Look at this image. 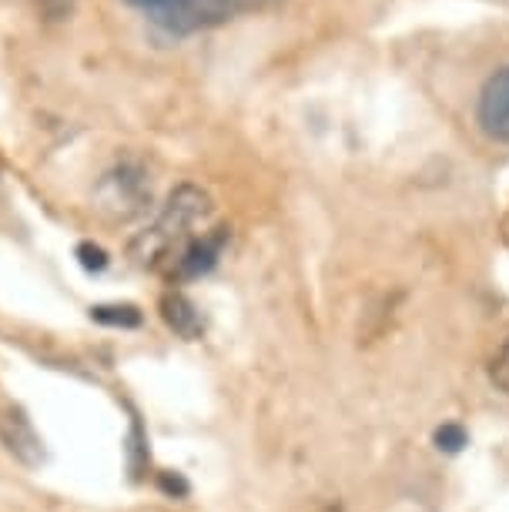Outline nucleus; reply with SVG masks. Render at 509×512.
Listing matches in <instances>:
<instances>
[{
    "label": "nucleus",
    "mask_w": 509,
    "mask_h": 512,
    "mask_svg": "<svg viewBox=\"0 0 509 512\" xmlns=\"http://www.w3.org/2000/svg\"><path fill=\"white\" fill-rule=\"evenodd\" d=\"M128 4H134V7H141V11H144V14H151V11H155V7H158V4H165V0H128Z\"/></svg>",
    "instance_id": "13"
},
{
    "label": "nucleus",
    "mask_w": 509,
    "mask_h": 512,
    "mask_svg": "<svg viewBox=\"0 0 509 512\" xmlns=\"http://www.w3.org/2000/svg\"><path fill=\"white\" fill-rule=\"evenodd\" d=\"M225 245H228V228L218 225L208 238H201L198 245L191 248L185 258H181V262L175 265V272H171L168 278H171V282H191V278L208 275L211 268L218 265V258H222Z\"/></svg>",
    "instance_id": "6"
},
{
    "label": "nucleus",
    "mask_w": 509,
    "mask_h": 512,
    "mask_svg": "<svg viewBox=\"0 0 509 512\" xmlns=\"http://www.w3.org/2000/svg\"><path fill=\"white\" fill-rule=\"evenodd\" d=\"M94 201H98V211H104L111 221H131L144 215L151 205L148 171L134 158L114 161L94 188Z\"/></svg>",
    "instance_id": "3"
},
{
    "label": "nucleus",
    "mask_w": 509,
    "mask_h": 512,
    "mask_svg": "<svg viewBox=\"0 0 509 512\" xmlns=\"http://www.w3.org/2000/svg\"><path fill=\"white\" fill-rule=\"evenodd\" d=\"M476 118L489 138L499 144H509V64L503 71H496L486 81L483 94L476 104Z\"/></svg>",
    "instance_id": "4"
},
{
    "label": "nucleus",
    "mask_w": 509,
    "mask_h": 512,
    "mask_svg": "<svg viewBox=\"0 0 509 512\" xmlns=\"http://www.w3.org/2000/svg\"><path fill=\"white\" fill-rule=\"evenodd\" d=\"M91 318L101 325H114V328L141 325V312L134 305H98V308H91Z\"/></svg>",
    "instance_id": "8"
},
{
    "label": "nucleus",
    "mask_w": 509,
    "mask_h": 512,
    "mask_svg": "<svg viewBox=\"0 0 509 512\" xmlns=\"http://www.w3.org/2000/svg\"><path fill=\"white\" fill-rule=\"evenodd\" d=\"M272 4H278V0H165V4H158L148 17L161 31L185 37V34L208 31V27L232 21L238 14L265 11V7H272Z\"/></svg>",
    "instance_id": "2"
},
{
    "label": "nucleus",
    "mask_w": 509,
    "mask_h": 512,
    "mask_svg": "<svg viewBox=\"0 0 509 512\" xmlns=\"http://www.w3.org/2000/svg\"><path fill=\"white\" fill-rule=\"evenodd\" d=\"M215 228V205H211L208 191H201L198 185H181L171 191L158 218L131 241V258L148 272L171 275L181 258Z\"/></svg>",
    "instance_id": "1"
},
{
    "label": "nucleus",
    "mask_w": 509,
    "mask_h": 512,
    "mask_svg": "<svg viewBox=\"0 0 509 512\" xmlns=\"http://www.w3.org/2000/svg\"><path fill=\"white\" fill-rule=\"evenodd\" d=\"M432 442H436L439 452H459L469 442V432L459 422H446V425H439V429H436Z\"/></svg>",
    "instance_id": "10"
},
{
    "label": "nucleus",
    "mask_w": 509,
    "mask_h": 512,
    "mask_svg": "<svg viewBox=\"0 0 509 512\" xmlns=\"http://www.w3.org/2000/svg\"><path fill=\"white\" fill-rule=\"evenodd\" d=\"M37 4H41L44 11L51 14V17H61V14L71 11V4H74V0H37Z\"/></svg>",
    "instance_id": "12"
},
{
    "label": "nucleus",
    "mask_w": 509,
    "mask_h": 512,
    "mask_svg": "<svg viewBox=\"0 0 509 512\" xmlns=\"http://www.w3.org/2000/svg\"><path fill=\"white\" fill-rule=\"evenodd\" d=\"M0 439L4 446L11 449V456H17L24 466H37L44 459V446H41V436L34 432L31 419L24 412H7L0 415Z\"/></svg>",
    "instance_id": "5"
},
{
    "label": "nucleus",
    "mask_w": 509,
    "mask_h": 512,
    "mask_svg": "<svg viewBox=\"0 0 509 512\" xmlns=\"http://www.w3.org/2000/svg\"><path fill=\"white\" fill-rule=\"evenodd\" d=\"M161 318L168 322V328L181 338H188V342H195V338L205 335V318L195 308L191 298H185L181 292H168L161 298Z\"/></svg>",
    "instance_id": "7"
},
{
    "label": "nucleus",
    "mask_w": 509,
    "mask_h": 512,
    "mask_svg": "<svg viewBox=\"0 0 509 512\" xmlns=\"http://www.w3.org/2000/svg\"><path fill=\"white\" fill-rule=\"evenodd\" d=\"M486 372H489V382H493V389L509 395V338L493 352V359H489Z\"/></svg>",
    "instance_id": "9"
},
{
    "label": "nucleus",
    "mask_w": 509,
    "mask_h": 512,
    "mask_svg": "<svg viewBox=\"0 0 509 512\" xmlns=\"http://www.w3.org/2000/svg\"><path fill=\"white\" fill-rule=\"evenodd\" d=\"M78 255H81V265L88 268V272H101V268L108 265V255H104L98 245H91V241L78 248Z\"/></svg>",
    "instance_id": "11"
}]
</instances>
